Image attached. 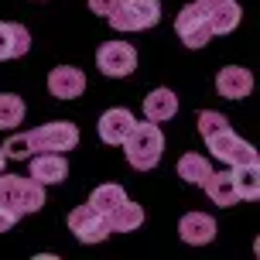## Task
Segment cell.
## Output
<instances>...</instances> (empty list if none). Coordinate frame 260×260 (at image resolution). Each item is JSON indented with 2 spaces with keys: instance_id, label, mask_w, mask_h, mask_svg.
Wrapping results in <instances>:
<instances>
[{
  "instance_id": "obj_28",
  "label": "cell",
  "mask_w": 260,
  "mask_h": 260,
  "mask_svg": "<svg viewBox=\"0 0 260 260\" xmlns=\"http://www.w3.org/2000/svg\"><path fill=\"white\" fill-rule=\"evenodd\" d=\"M4 165H7V154H4V147H0V171H4Z\"/></svg>"
},
{
  "instance_id": "obj_27",
  "label": "cell",
  "mask_w": 260,
  "mask_h": 260,
  "mask_svg": "<svg viewBox=\"0 0 260 260\" xmlns=\"http://www.w3.org/2000/svg\"><path fill=\"white\" fill-rule=\"evenodd\" d=\"M195 4H199V7H202V11H212V7H219L222 0H195Z\"/></svg>"
},
{
  "instance_id": "obj_8",
  "label": "cell",
  "mask_w": 260,
  "mask_h": 260,
  "mask_svg": "<svg viewBox=\"0 0 260 260\" xmlns=\"http://www.w3.org/2000/svg\"><path fill=\"white\" fill-rule=\"evenodd\" d=\"M69 230L82 240V243H103L110 236V222L103 212H96L92 206H79L69 212Z\"/></svg>"
},
{
  "instance_id": "obj_22",
  "label": "cell",
  "mask_w": 260,
  "mask_h": 260,
  "mask_svg": "<svg viewBox=\"0 0 260 260\" xmlns=\"http://www.w3.org/2000/svg\"><path fill=\"white\" fill-rule=\"evenodd\" d=\"M24 120V100L14 92H0V130H11Z\"/></svg>"
},
{
  "instance_id": "obj_19",
  "label": "cell",
  "mask_w": 260,
  "mask_h": 260,
  "mask_svg": "<svg viewBox=\"0 0 260 260\" xmlns=\"http://www.w3.org/2000/svg\"><path fill=\"white\" fill-rule=\"evenodd\" d=\"M209 175H212V165H209L206 154H195V151H188V154L178 157V178H185L188 185H206Z\"/></svg>"
},
{
  "instance_id": "obj_16",
  "label": "cell",
  "mask_w": 260,
  "mask_h": 260,
  "mask_svg": "<svg viewBox=\"0 0 260 260\" xmlns=\"http://www.w3.org/2000/svg\"><path fill=\"white\" fill-rule=\"evenodd\" d=\"M202 188H206V195L212 199V202H216V206H222V209H230L236 199H240V195H236V185H233V171H219V175H209Z\"/></svg>"
},
{
  "instance_id": "obj_17",
  "label": "cell",
  "mask_w": 260,
  "mask_h": 260,
  "mask_svg": "<svg viewBox=\"0 0 260 260\" xmlns=\"http://www.w3.org/2000/svg\"><path fill=\"white\" fill-rule=\"evenodd\" d=\"M106 222H110V233H130V230H137L144 222V209L137 206V202H120L110 216H106Z\"/></svg>"
},
{
  "instance_id": "obj_25",
  "label": "cell",
  "mask_w": 260,
  "mask_h": 260,
  "mask_svg": "<svg viewBox=\"0 0 260 260\" xmlns=\"http://www.w3.org/2000/svg\"><path fill=\"white\" fill-rule=\"evenodd\" d=\"M117 7H120V0H89V11L92 14H103V17H110Z\"/></svg>"
},
{
  "instance_id": "obj_5",
  "label": "cell",
  "mask_w": 260,
  "mask_h": 260,
  "mask_svg": "<svg viewBox=\"0 0 260 260\" xmlns=\"http://www.w3.org/2000/svg\"><path fill=\"white\" fill-rule=\"evenodd\" d=\"M175 31H178V38L188 45V48H202L212 41V27H209V17L206 11L199 7V4H188L178 11V21H175Z\"/></svg>"
},
{
  "instance_id": "obj_2",
  "label": "cell",
  "mask_w": 260,
  "mask_h": 260,
  "mask_svg": "<svg viewBox=\"0 0 260 260\" xmlns=\"http://www.w3.org/2000/svg\"><path fill=\"white\" fill-rule=\"evenodd\" d=\"M123 151H127V161L130 168L137 171H151L161 161V151H165V134L157 130V123H137L134 120V127H130L127 141H123Z\"/></svg>"
},
{
  "instance_id": "obj_21",
  "label": "cell",
  "mask_w": 260,
  "mask_h": 260,
  "mask_svg": "<svg viewBox=\"0 0 260 260\" xmlns=\"http://www.w3.org/2000/svg\"><path fill=\"white\" fill-rule=\"evenodd\" d=\"M123 199H127V195H123V188H120V185H100V188L89 195V206L96 209V212L110 216V212H113Z\"/></svg>"
},
{
  "instance_id": "obj_15",
  "label": "cell",
  "mask_w": 260,
  "mask_h": 260,
  "mask_svg": "<svg viewBox=\"0 0 260 260\" xmlns=\"http://www.w3.org/2000/svg\"><path fill=\"white\" fill-rule=\"evenodd\" d=\"M31 48V35L24 24H0V62L21 58Z\"/></svg>"
},
{
  "instance_id": "obj_12",
  "label": "cell",
  "mask_w": 260,
  "mask_h": 260,
  "mask_svg": "<svg viewBox=\"0 0 260 260\" xmlns=\"http://www.w3.org/2000/svg\"><path fill=\"white\" fill-rule=\"evenodd\" d=\"M178 233H182V240L192 243V247L212 243V240H216V219L206 216V212H185L182 222H178Z\"/></svg>"
},
{
  "instance_id": "obj_9",
  "label": "cell",
  "mask_w": 260,
  "mask_h": 260,
  "mask_svg": "<svg viewBox=\"0 0 260 260\" xmlns=\"http://www.w3.org/2000/svg\"><path fill=\"white\" fill-rule=\"evenodd\" d=\"M48 92H52L55 100H76L86 92V76H82V69H72V65H58L52 69V76H48Z\"/></svg>"
},
{
  "instance_id": "obj_23",
  "label": "cell",
  "mask_w": 260,
  "mask_h": 260,
  "mask_svg": "<svg viewBox=\"0 0 260 260\" xmlns=\"http://www.w3.org/2000/svg\"><path fill=\"white\" fill-rule=\"evenodd\" d=\"M4 154L14 157V161H27V157L35 154V141H31V134H11L7 144H4Z\"/></svg>"
},
{
  "instance_id": "obj_11",
  "label": "cell",
  "mask_w": 260,
  "mask_h": 260,
  "mask_svg": "<svg viewBox=\"0 0 260 260\" xmlns=\"http://www.w3.org/2000/svg\"><path fill=\"white\" fill-rule=\"evenodd\" d=\"M130 127H134V113L127 106H113L100 117V141L103 144H123Z\"/></svg>"
},
{
  "instance_id": "obj_24",
  "label": "cell",
  "mask_w": 260,
  "mask_h": 260,
  "mask_svg": "<svg viewBox=\"0 0 260 260\" xmlns=\"http://www.w3.org/2000/svg\"><path fill=\"white\" fill-rule=\"evenodd\" d=\"M230 127V120L222 117V113H216V110H202V113H199V134H202V137H212V134H219V130H226Z\"/></svg>"
},
{
  "instance_id": "obj_20",
  "label": "cell",
  "mask_w": 260,
  "mask_h": 260,
  "mask_svg": "<svg viewBox=\"0 0 260 260\" xmlns=\"http://www.w3.org/2000/svg\"><path fill=\"white\" fill-rule=\"evenodd\" d=\"M206 17H209L212 35H230V31L240 24V4H236V0H222L219 7L206 11Z\"/></svg>"
},
{
  "instance_id": "obj_4",
  "label": "cell",
  "mask_w": 260,
  "mask_h": 260,
  "mask_svg": "<svg viewBox=\"0 0 260 260\" xmlns=\"http://www.w3.org/2000/svg\"><path fill=\"white\" fill-rule=\"evenodd\" d=\"M31 141H35V151H72L79 144V127L69 123V120H55V123H45V127L31 130Z\"/></svg>"
},
{
  "instance_id": "obj_18",
  "label": "cell",
  "mask_w": 260,
  "mask_h": 260,
  "mask_svg": "<svg viewBox=\"0 0 260 260\" xmlns=\"http://www.w3.org/2000/svg\"><path fill=\"white\" fill-rule=\"evenodd\" d=\"M233 185L240 199H260V165L247 161V165H233Z\"/></svg>"
},
{
  "instance_id": "obj_6",
  "label": "cell",
  "mask_w": 260,
  "mask_h": 260,
  "mask_svg": "<svg viewBox=\"0 0 260 260\" xmlns=\"http://www.w3.org/2000/svg\"><path fill=\"white\" fill-rule=\"evenodd\" d=\"M96 62H100V72L110 79H120V76H130L134 69H137V52H134V45L127 41H106L100 55H96Z\"/></svg>"
},
{
  "instance_id": "obj_13",
  "label": "cell",
  "mask_w": 260,
  "mask_h": 260,
  "mask_svg": "<svg viewBox=\"0 0 260 260\" xmlns=\"http://www.w3.org/2000/svg\"><path fill=\"white\" fill-rule=\"evenodd\" d=\"M216 89L226 100H243L253 89V76H250L247 69H240V65H226V69H219V76H216Z\"/></svg>"
},
{
  "instance_id": "obj_7",
  "label": "cell",
  "mask_w": 260,
  "mask_h": 260,
  "mask_svg": "<svg viewBox=\"0 0 260 260\" xmlns=\"http://www.w3.org/2000/svg\"><path fill=\"white\" fill-rule=\"evenodd\" d=\"M206 144H209V151L219 157V161H226V165H247V161H257V151H253L243 137H236L233 127L212 134Z\"/></svg>"
},
{
  "instance_id": "obj_3",
  "label": "cell",
  "mask_w": 260,
  "mask_h": 260,
  "mask_svg": "<svg viewBox=\"0 0 260 260\" xmlns=\"http://www.w3.org/2000/svg\"><path fill=\"white\" fill-rule=\"evenodd\" d=\"M110 27L127 35V31H147L161 21V4L157 0H120V7L110 17Z\"/></svg>"
},
{
  "instance_id": "obj_1",
  "label": "cell",
  "mask_w": 260,
  "mask_h": 260,
  "mask_svg": "<svg viewBox=\"0 0 260 260\" xmlns=\"http://www.w3.org/2000/svg\"><path fill=\"white\" fill-rule=\"evenodd\" d=\"M45 206V185H38L31 175H4L0 171V209H7L11 216H27V212H38Z\"/></svg>"
},
{
  "instance_id": "obj_14",
  "label": "cell",
  "mask_w": 260,
  "mask_h": 260,
  "mask_svg": "<svg viewBox=\"0 0 260 260\" xmlns=\"http://www.w3.org/2000/svg\"><path fill=\"white\" fill-rule=\"evenodd\" d=\"M178 113V96L171 89H154V92H147L144 96V117L151 120V123H165V120H171Z\"/></svg>"
},
{
  "instance_id": "obj_10",
  "label": "cell",
  "mask_w": 260,
  "mask_h": 260,
  "mask_svg": "<svg viewBox=\"0 0 260 260\" xmlns=\"http://www.w3.org/2000/svg\"><path fill=\"white\" fill-rule=\"evenodd\" d=\"M31 178L38 185H58L65 182V175H69V165H65L62 154H55V151H41L38 157L31 154Z\"/></svg>"
},
{
  "instance_id": "obj_26",
  "label": "cell",
  "mask_w": 260,
  "mask_h": 260,
  "mask_svg": "<svg viewBox=\"0 0 260 260\" xmlns=\"http://www.w3.org/2000/svg\"><path fill=\"white\" fill-rule=\"evenodd\" d=\"M14 222H17V216H11L7 209H0V233H7V230H11Z\"/></svg>"
}]
</instances>
